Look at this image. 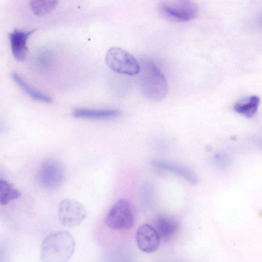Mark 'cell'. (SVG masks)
Listing matches in <instances>:
<instances>
[{
    "label": "cell",
    "mask_w": 262,
    "mask_h": 262,
    "mask_svg": "<svg viewBox=\"0 0 262 262\" xmlns=\"http://www.w3.org/2000/svg\"><path fill=\"white\" fill-rule=\"evenodd\" d=\"M75 242L67 231H56L47 235L41 245L40 260L43 262H66L73 255Z\"/></svg>",
    "instance_id": "cell-1"
},
{
    "label": "cell",
    "mask_w": 262,
    "mask_h": 262,
    "mask_svg": "<svg viewBox=\"0 0 262 262\" xmlns=\"http://www.w3.org/2000/svg\"><path fill=\"white\" fill-rule=\"evenodd\" d=\"M140 87L142 95L148 100L160 102L166 97L168 84L159 68L152 61L145 60L140 64Z\"/></svg>",
    "instance_id": "cell-2"
},
{
    "label": "cell",
    "mask_w": 262,
    "mask_h": 262,
    "mask_svg": "<svg viewBox=\"0 0 262 262\" xmlns=\"http://www.w3.org/2000/svg\"><path fill=\"white\" fill-rule=\"evenodd\" d=\"M159 10L165 18L174 22L192 20L199 12L198 7L191 0H161Z\"/></svg>",
    "instance_id": "cell-3"
},
{
    "label": "cell",
    "mask_w": 262,
    "mask_h": 262,
    "mask_svg": "<svg viewBox=\"0 0 262 262\" xmlns=\"http://www.w3.org/2000/svg\"><path fill=\"white\" fill-rule=\"evenodd\" d=\"M107 66L113 71L127 75L139 74L140 63L129 52L119 47L110 48L105 56Z\"/></svg>",
    "instance_id": "cell-4"
},
{
    "label": "cell",
    "mask_w": 262,
    "mask_h": 262,
    "mask_svg": "<svg viewBox=\"0 0 262 262\" xmlns=\"http://www.w3.org/2000/svg\"><path fill=\"white\" fill-rule=\"evenodd\" d=\"M107 226L114 230H128L134 224L131 205L128 200H118L110 209L105 219Z\"/></svg>",
    "instance_id": "cell-5"
},
{
    "label": "cell",
    "mask_w": 262,
    "mask_h": 262,
    "mask_svg": "<svg viewBox=\"0 0 262 262\" xmlns=\"http://www.w3.org/2000/svg\"><path fill=\"white\" fill-rule=\"evenodd\" d=\"M65 167L63 163L55 158H49L41 164L37 178L42 187L53 189L59 186L65 177Z\"/></svg>",
    "instance_id": "cell-6"
},
{
    "label": "cell",
    "mask_w": 262,
    "mask_h": 262,
    "mask_svg": "<svg viewBox=\"0 0 262 262\" xmlns=\"http://www.w3.org/2000/svg\"><path fill=\"white\" fill-rule=\"evenodd\" d=\"M57 216L63 225L74 227L81 224L86 219L85 207L79 202L70 199L62 200L58 207Z\"/></svg>",
    "instance_id": "cell-7"
},
{
    "label": "cell",
    "mask_w": 262,
    "mask_h": 262,
    "mask_svg": "<svg viewBox=\"0 0 262 262\" xmlns=\"http://www.w3.org/2000/svg\"><path fill=\"white\" fill-rule=\"evenodd\" d=\"M135 239L139 249L145 253L155 252L158 248L161 238L153 226L141 224L137 228Z\"/></svg>",
    "instance_id": "cell-8"
},
{
    "label": "cell",
    "mask_w": 262,
    "mask_h": 262,
    "mask_svg": "<svg viewBox=\"0 0 262 262\" xmlns=\"http://www.w3.org/2000/svg\"><path fill=\"white\" fill-rule=\"evenodd\" d=\"M36 30V29H33L24 31L15 29L9 33L12 53L17 60L22 61L25 59L28 51L27 40Z\"/></svg>",
    "instance_id": "cell-9"
},
{
    "label": "cell",
    "mask_w": 262,
    "mask_h": 262,
    "mask_svg": "<svg viewBox=\"0 0 262 262\" xmlns=\"http://www.w3.org/2000/svg\"><path fill=\"white\" fill-rule=\"evenodd\" d=\"M73 115L77 118L110 119L119 117L121 112L113 109L77 108L74 110Z\"/></svg>",
    "instance_id": "cell-10"
},
{
    "label": "cell",
    "mask_w": 262,
    "mask_h": 262,
    "mask_svg": "<svg viewBox=\"0 0 262 262\" xmlns=\"http://www.w3.org/2000/svg\"><path fill=\"white\" fill-rule=\"evenodd\" d=\"M161 239L167 241L173 235L178 229V224L172 218L160 215L155 220L153 226Z\"/></svg>",
    "instance_id": "cell-11"
},
{
    "label": "cell",
    "mask_w": 262,
    "mask_h": 262,
    "mask_svg": "<svg viewBox=\"0 0 262 262\" xmlns=\"http://www.w3.org/2000/svg\"><path fill=\"white\" fill-rule=\"evenodd\" d=\"M151 164L159 168L173 172L184 178L189 183L193 185L197 184L198 182V179L196 176L190 170L185 167L160 160L152 161Z\"/></svg>",
    "instance_id": "cell-12"
},
{
    "label": "cell",
    "mask_w": 262,
    "mask_h": 262,
    "mask_svg": "<svg viewBox=\"0 0 262 262\" xmlns=\"http://www.w3.org/2000/svg\"><path fill=\"white\" fill-rule=\"evenodd\" d=\"M11 77L14 81L32 99L47 103L52 102V98L49 95L33 88L17 73H12Z\"/></svg>",
    "instance_id": "cell-13"
},
{
    "label": "cell",
    "mask_w": 262,
    "mask_h": 262,
    "mask_svg": "<svg viewBox=\"0 0 262 262\" xmlns=\"http://www.w3.org/2000/svg\"><path fill=\"white\" fill-rule=\"evenodd\" d=\"M260 102L259 98L255 95L244 98L235 104V111L245 117L251 118L256 114Z\"/></svg>",
    "instance_id": "cell-14"
},
{
    "label": "cell",
    "mask_w": 262,
    "mask_h": 262,
    "mask_svg": "<svg viewBox=\"0 0 262 262\" xmlns=\"http://www.w3.org/2000/svg\"><path fill=\"white\" fill-rule=\"evenodd\" d=\"M20 192L6 180H0V203L5 206L20 197Z\"/></svg>",
    "instance_id": "cell-15"
},
{
    "label": "cell",
    "mask_w": 262,
    "mask_h": 262,
    "mask_svg": "<svg viewBox=\"0 0 262 262\" xmlns=\"http://www.w3.org/2000/svg\"><path fill=\"white\" fill-rule=\"evenodd\" d=\"M58 3V0H30L32 11L38 16L49 14L56 8Z\"/></svg>",
    "instance_id": "cell-16"
},
{
    "label": "cell",
    "mask_w": 262,
    "mask_h": 262,
    "mask_svg": "<svg viewBox=\"0 0 262 262\" xmlns=\"http://www.w3.org/2000/svg\"><path fill=\"white\" fill-rule=\"evenodd\" d=\"M38 62L42 66H48L52 61V55L48 50L41 51L37 56Z\"/></svg>",
    "instance_id": "cell-17"
}]
</instances>
